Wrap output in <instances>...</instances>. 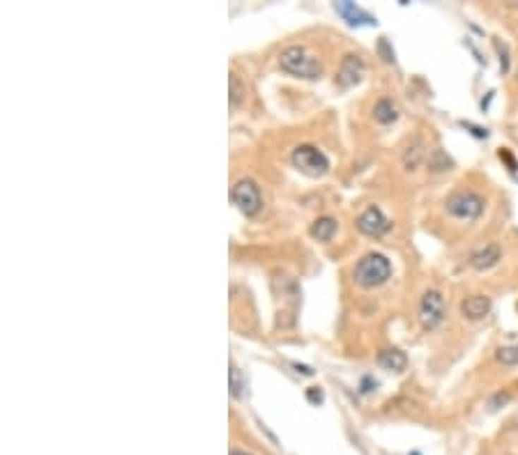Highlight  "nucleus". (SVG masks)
Returning <instances> with one entry per match:
<instances>
[{
    "instance_id": "14",
    "label": "nucleus",
    "mask_w": 518,
    "mask_h": 455,
    "mask_svg": "<svg viewBox=\"0 0 518 455\" xmlns=\"http://www.w3.org/2000/svg\"><path fill=\"white\" fill-rule=\"evenodd\" d=\"M337 10L346 16L348 23H353V25H355V23H362V21H366V23H371V21H373L368 14H364L362 10H357V7H355L353 3H339V5H337Z\"/></svg>"
},
{
    "instance_id": "13",
    "label": "nucleus",
    "mask_w": 518,
    "mask_h": 455,
    "mask_svg": "<svg viewBox=\"0 0 518 455\" xmlns=\"http://www.w3.org/2000/svg\"><path fill=\"white\" fill-rule=\"evenodd\" d=\"M373 118L378 120L380 125H392V122L399 118L397 104H394L392 99H387V97L378 99V101H375V106H373Z\"/></svg>"
},
{
    "instance_id": "3",
    "label": "nucleus",
    "mask_w": 518,
    "mask_h": 455,
    "mask_svg": "<svg viewBox=\"0 0 518 455\" xmlns=\"http://www.w3.org/2000/svg\"><path fill=\"white\" fill-rule=\"evenodd\" d=\"M484 198L475 191L470 189H463V191H456L450 198H447L445 203V209L447 214H452L454 218H465V221H472V218H477L481 212H484Z\"/></svg>"
},
{
    "instance_id": "5",
    "label": "nucleus",
    "mask_w": 518,
    "mask_h": 455,
    "mask_svg": "<svg viewBox=\"0 0 518 455\" xmlns=\"http://www.w3.org/2000/svg\"><path fill=\"white\" fill-rule=\"evenodd\" d=\"M231 198H233V203L238 205V209H240L244 216L258 214L260 207H263L260 191H258L256 182H253V180H240V182H235V187L231 189Z\"/></svg>"
},
{
    "instance_id": "6",
    "label": "nucleus",
    "mask_w": 518,
    "mask_h": 455,
    "mask_svg": "<svg viewBox=\"0 0 518 455\" xmlns=\"http://www.w3.org/2000/svg\"><path fill=\"white\" fill-rule=\"evenodd\" d=\"M445 320V299L438 290L424 292L419 301V322L426 331H433L442 325Z\"/></svg>"
},
{
    "instance_id": "22",
    "label": "nucleus",
    "mask_w": 518,
    "mask_h": 455,
    "mask_svg": "<svg viewBox=\"0 0 518 455\" xmlns=\"http://www.w3.org/2000/svg\"><path fill=\"white\" fill-rule=\"evenodd\" d=\"M231 455H251V453H247V451H233Z\"/></svg>"
},
{
    "instance_id": "16",
    "label": "nucleus",
    "mask_w": 518,
    "mask_h": 455,
    "mask_svg": "<svg viewBox=\"0 0 518 455\" xmlns=\"http://www.w3.org/2000/svg\"><path fill=\"white\" fill-rule=\"evenodd\" d=\"M450 163H452V161L447 159L445 152H440V150H435L431 159H428V166H431V170H445Z\"/></svg>"
},
{
    "instance_id": "15",
    "label": "nucleus",
    "mask_w": 518,
    "mask_h": 455,
    "mask_svg": "<svg viewBox=\"0 0 518 455\" xmlns=\"http://www.w3.org/2000/svg\"><path fill=\"white\" fill-rule=\"evenodd\" d=\"M495 359H498V361L502 363V366H518V343H516V345L498 347Z\"/></svg>"
},
{
    "instance_id": "12",
    "label": "nucleus",
    "mask_w": 518,
    "mask_h": 455,
    "mask_svg": "<svg viewBox=\"0 0 518 455\" xmlns=\"http://www.w3.org/2000/svg\"><path fill=\"white\" fill-rule=\"evenodd\" d=\"M339 230V223L335 221L332 216H323L318 221H313L311 225V237L318 239V242H330L332 237L337 235Z\"/></svg>"
},
{
    "instance_id": "11",
    "label": "nucleus",
    "mask_w": 518,
    "mask_h": 455,
    "mask_svg": "<svg viewBox=\"0 0 518 455\" xmlns=\"http://www.w3.org/2000/svg\"><path fill=\"white\" fill-rule=\"evenodd\" d=\"M378 363L385 370L401 373V370L408 368V356L403 354L401 349H383V352L378 354Z\"/></svg>"
},
{
    "instance_id": "9",
    "label": "nucleus",
    "mask_w": 518,
    "mask_h": 455,
    "mask_svg": "<svg viewBox=\"0 0 518 455\" xmlns=\"http://www.w3.org/2000/svg\"><path fill=\"white\" fill-rule=\"evenodd\" d=\"M461 313H463V318H468V320H484L486 315L490 313V299L486 294H470V297H465L463 299V304H461Z\"/></svg>"
},
{
    "instance_id": "20",
    "label": "nucleus",
    "mask_w": 518,
    "mask_h": 455,
    "mask_svg": "<svg viewBox=\"0 0 518 455\" xmlns=\"http://www.w3.org/2000/svg\"><path fill=\"white\" fill-rule=\"evenodd\" d=\"M231 389H233V396H238V393H240V384H238V368H231Z\"/></svg>"
},
{
    "instance_id": "19",
    "label": "nucleus",
    "mask_w": 518,
    "mask_h": 455,
    "mask_svg": "<svg viewBox=\"0 0 518 455\" xmlns=\"http://www.w3.org/2000/svg\"><path fill=\"white\" fill-rule=\"evenodd\" d=\"M500 159H505V161L509 163V170H512V173H514V170L518 168V166H516V161H514V156L509 154L507 150H500Z\"/></svg>"
},
{
    "instance_id": "2",
    "label": "nucleus",
    "mask_w": 518,
    "mask_h": 455,
    "mask_svg": "<svg viewBox=\"0 0 518 455\" xmlns=\"http://www.w3.org/2000/svg\"><path fill=\"white\" fill-rule=\"evenodd\" d=\"M279 65L284 72L302 78H318L323 74V67L309 49L304 46H288L281 51Z\"/></svg>"
},
{
    "instance_id": "10",
    "label": "nucleus",
    "mask_w": 518,
    "mask_h": 455,
    "mask_svg": "<svg viewBox=\"0 0 518 455\" xmlns=\"http://www.w3.org/2000/svg\"><path fill=\"white\" fill-rule=\"evenodd\" d=\"M362 72H364L362 58L350 54V56H346L344 60H341L339 83L341 85H355V83H359V78H362Z\"/></svg>"
},
{
    "instance_id": "18",
    "label": "nucleus",
    "mask_w": 518,
    "mask_h": 455,
    "mask_svg": "<svg viewBox=\"0 0 518 455\" xmlns=\"http://www.w3.org/2000/svg\"><path fill=\"white\" fill-rule=\"evenodd\" d=\"M403 161H406L408 168H415V166L421 161V150H419V147H408L406 159H403Z\"/></svg>"
},
{
    "instance_id": "1",
    "label": "nucleus",
    "mask_w": 518,
    "mask_h": 455,
    "mask_svg": "<svg viewBox=\"0 0 518 455\" xmlns=\"http://www.w3.org/2000/svg\"><path fill=\"white\" fill-rule=\"evenodd\" d=\"M390 276H392V265L383 253H366V256L355 265V271H353L355 283L359 287H366V290L387 283Z\"/></svg>"
},
{
    "instance_id": "4",
    "label": "nucleus",
    "mask_w": 518,
    "mask_h": 455,
    "mask_svg": "<svg viewBox=\"0 0 518 455\" xmlns=\"http://www.w3.org/2000/svg\"><path fill=\"white\" fill-rule=\"evenodd\" d=\"M293 163L295 168H300L302 173L311 175V177H318V175H325L330 170V161L318 147L313 145H300L295 147L293 152Z\"/></svg>"
},
{
    "instance_id": "23",
    "label": "nucleus",
    "mask_w": 518,
    "mask_h": 455,
    "mask_svg": "<svg viewBox=\"0 0 518 455\" xmlns=\"http://www.w3.org/2000/svg\"><path fill=\"white\" fill-rule=\"evenodd\" d=\"M516 308H518V306H516Z\"/></svg>"
},
{
    "instance_id": "21",
    "label": "nucleus",
    "mask_w": 518,
    "mask_h": 455,
    "mask_svg": "<svg viewBox=\"0 0 518 455\" xmlns=\"http://www.w3.org/2000/svg\"><path fill=\"white\" fill-rule=\"evenodd\" d=\"M309 398H311V400H318V402H320V400H323V393H320V391H315V387H313V389L309 391Z\"/></svg>"
},
{
    "instance_id": "7",
    "label": "nucleus",
    "mask_w": 518,
    "mask_h": 455,
    "mask_svg": "<svg viewBox=\"0 0 518 455\" xmlns=\"http://www.w3.org/2000/svg\"><path fill=\"white\" fill-rule=\"evenodd\" d=\"M390 218L385 216L378 207H366L362 214L357 216V228L359 232L368 235V237H380L390 230Z\"/></svg>"
},
{
    "instance_id": "8",
    "label": "nucleus",
    "mask_w": 518,
    "mask_h": 455,
    "mask_svg": "<svg viewBox=\"0 0 518 455\" xmlns=\"http://www.w3.org/2000/svg\"><path fill=\"white\" fill-rule=\"evenodd\" d=\"M500 258H502V249H500V244L495 242H488L484 247H479L475 253L470 256V265L475 267L477 271H486L490 267H495Z\"/></svg>"
},
{
    "instance_id": "17",
    "label": "nucleus",
    "mask_w": 518,
    "mask_h": 455,
    "mask_svg": "<svg viewBox=\"0 0 518 455\" xmlns=\"http://www.w3.org/2000/svg\"><path fill=\"white\" fill-rule=\"evenodd\" d=\"M242 94H244V87H240V78L231 74V101L238 104L242 99Z\"/></svg>"
}]
</instances>
